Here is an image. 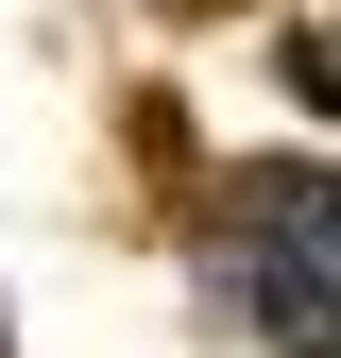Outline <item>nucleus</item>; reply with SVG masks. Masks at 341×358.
Listing matches in <instances>:
<instances>
[{"mask_svg":"<svg viewBox=\"0 0 341 358\" xmlns=\"http://www.w3.org/2000/svg\"><path fill=\"white\" fill-rule=\"evenodd\" d=\"M256 188H273V205H256V239L307 256V273L341 290V171H256Z\"/></svg>","mask_w":341,"mask_h":358,"instance_id":"1","label":"nucleus"},{"mask_svg":"<svg viewBox=\"0 0 341 358\" xmlns=\"http://www.w3.org/2000/svg\"><path fill=\"white\" fill-rule=\"evenodd\" d=\"M307 85H324V103H341V34H307Z\"/></svg>","mask_w":341,"mask_h":358,"instance_id":"2","label":"nucleus"}]
</instances>
